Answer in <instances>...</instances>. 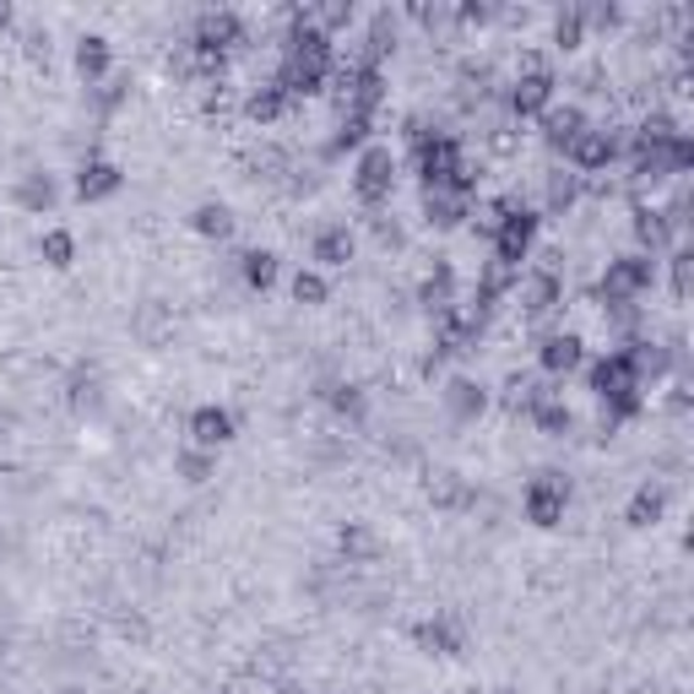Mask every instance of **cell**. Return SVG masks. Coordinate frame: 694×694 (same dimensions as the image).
Here are the masks:
<instances>
[{
	"instance_id": "d4e9b609",
	"label": "cell",
	"mask_w": 694,
	"mask_h": 694,
	"mask_svg": "<svg viewBox=\"0 0 694 694\" xmlns=\"http://www.w3.org/2000/svg\"><path fill=\"white\" fill-rule=\"evenodd\" d=\"M174 472H179L185 483H206V478H217V451L179 445V451H174Z\"/></svg>"
},
{
	"instance_id": "7402d4cb",
	"label": "cell",
	"mask_w": 694,
	"mask_h": 694,
	"mask_svg": "<svg viewBox=\"0 0 694 694\" xmlns=\"http://www.w3.org/2000/svg\"><path fill=\"white\" fill-rule=\"evenodd\" d=\"M288 293H293V304H304V310H320V304L331 299V282H326V272H315V266H299V272H293V282H288Z\"/></svg>"
},
{
	"instance_id": "d6a6232c",
	"label": "cell",
	"mask_w": 694,
	"mask_h": 694,
	"mask_svg": "<svg viewBox=\"0 0 694 694\" xmlns=\"http://www.w3.org/2000/svg\"><path fill=\"white\" fill-rule=\"evenodd\" d=\"M576 195H581V174H554V179H548V217L570 212Z\"/></svg>"
},
{
	"instance_id": "44dd1931",
	"label": "cell",
	"mask_w": 694,
	"mask_h": 694,
	"mask_svg": "<svg viewBox=\"0 0 694 694\" xmlns=\"http://www.w3.org/2000/svg\"><path fill=\"white\" fill-rule=\"evenodd\" d=\"M38 261L54 266V272H65V266L76 261V234H71V228H43V234H38Z\"/></svg>"
},
{
	"instance_id": "8d00e7d4",
	"label": "cell",
	"mask_w": 694,
	"mask_h": 694,
	"mask_svg": "<svg viewBox=\"0 0 694 694\" xmlns=\"http://www.w3.org/2000/svg\"><path fill=\"white\" fill-rule=\"evenodd\" d=\"M5 22H11V5H0V27H5Z\"/></svg>"
},
{
	"instance_id": "9c48e42d",
	"label": "cell",
	"mask_w": 694,
	"mask_h": 694,
	"mask_svg": "<svg viewBox=\"0 0 694 694\" xmlns=\"http://www.w3.org/2000/svg\"><path fill=\"white\" fill-rule=\"evenodd\" d=\"M353 250H358V239H353V228H348V223H320V228L310 234V261H315V272L348 266V261H353Z\"/></svg>"
},
{
	"instance_id": "e575fe53",
	"label": "cell",
	"mask_w": 694,
	"mask_h": 694,
	"mask_svg": "<svg viewBox=\"0 0 694 694\" xmlns=\"http://www.w3.org/2000/svg\"><path fill=\"white\" fill-rule=\"evenodd\" d=\"M581 38H586V16L581 11H559L554 16V43L559 49H581Z\"/></svg>"
},
{
	"instance_id": "8fae6325",
	"label": "cell",
	"mask_w": 694,
	"mask_h": 694,
	"mask_svg": "<svg viewBox=\"0 0 694 694\" xmlns=\"http://www.w3.org/2000/svg\"><path fill=\"white\" fill-rule=\"evenodd\" d=\"M190 43H195V49L223 54V49L244 43V22H239L234 11H201V16H195V38H190Z\"/></svg>"
},
{
	"instance_id": "9a60e30c",
	"label": "cell",
	"mask_w": 694,
	"mask_h": 694,
	"mask_svg": "<svg viewBox=\"0 0 694 694\" xmlns=\"http://www.w3.org/2000/svg\"><path fill=\"white\" fill-rule=\"evenodd\" d=\"M11 206L16 212H49L54 206V179L43 168H27L16 185H11Z\"/></svg>"
},
{
	"instance_id": "f1b7e54d",
	"label": "cell",
	"mask_w": 694,
	"mask_h": 694,
	"mask_svg": "<svg viewBox=\"0 0 694 694\" xmlns=\"http://www.w3.org/2000/svg\"><path fill=\"white\" fill-rule=\"evenodd\" d=\"M282 109H288V92H282V87H277V81H272V87H261V92H250V98H244V114H250V119H255V125H272V119H277V114H282Z\"/></svg>"
},
{
	"instance_id": "277c9868",
	"label": "cell",
	"mask_w": 694,
	"mask_h": 694,
	"mask_svg": "<svg viewBox=\"0 0 694 694\" xmlns=\"http://www.w3.org/2000/svg\"><path fill=\"white\" fill-rule=\"evenodd\" d=\"M652 277H657V261H646V255H619V261H608L603 299H608V304H635V299L652 288Z\"/></svg>"
},
{
	"instance_id": "4fadbf2b",
	"label": "cell",
	"mask_w": 694,
	"mask_h": 694,
	"mask_svg": "<svg viewBox=\"0 0 694 694\" xmlns=\"http://www.w3.org/2000/svg\"><path fill=\"white\" fill-rule=\"evenodd\" d=\"M424 217H429V228H462L472 217V201L456 190H424Z\"/></svg>"
},
{
	"instance_id": "d590c367",
	"label": "cell",
	"mask_w": 694,
	"mask_h": 694,
	"mask_svg": "<svg viewBox=\"0 0 694 694\" xmlns=\"http://www.w3.org/2000/svg\"><path fill=\"white\" fill-rule=\"evenodd\" d=\"M673 293H679V299L690 293V255H684V250L673 255Z\"/></svg>"
},
{
	"instance_id": "4dcf8cb0",
	"label": "cell",
	"mask_w": 694,
	"mask_h": 694,
	"mask_svg": "<svg viewBox=\"0 0 694 694\" xmlns=\"http://www.w3.org/2000/svg\"><path fill=\"white\" fill-rule=\"evenodd\" d=\"M532 424H538L543 434H554V440H565V434L576 429V413H570V407H565L559 396H548L543 407H532Z\"/></svg>"
},
{
	"instance_id": "1f68e13d",
	"label": "cell",
	"mask_w": 694,
	"mask_h": 694,
	"mask_svg": "<svg viewBox=\"0 0 694 694\" xmlns=\"http://www.w3.org/2000/svg\"><path fill=\"white\" fill-rule=\"evenodd\" d=\"M635 234H641L652 250H663V244L673 239V223H668L663 212H652V206H635Z\"/></svg>"
},
{
	"instance_id": "e0dca14e",
	"label": "cell",
	"mask_w": 694,
	"mask_h": 694,
	"mask_svg": "<svg viewBox=\"0 0 694 694\" xmlns=\"http://www.w3.org/2000/svg\"><path fill=\"white\" fill-rule=\"evenodd\" d=\"M581 130H586V109H581V103H565V109L548 103V109H543V136H548L554 147H570Z\"/></svg>"
},
{
	"instance_id": "7c38bea8",
	"label": "cell",
	"mask_w": 694,
	"mask_h": 694,
	"mask_svg": "<svg viewBox=\"0 0 694 694\" xmlns=\"http://www.w3.org/2000/svg\"><path fill=\"white\" fill-rule=\"evenodd\" d=\"M119 185H125L119 163H109V157H81V168H76V195H81V201H109Z\"/></svg>"
},
{
	"instance_id": "7a4b0ae2",
	"label": "cell",
	"mask_w": 694,
	"mask_h": 694,
	"mask_svg": "<svg viewBox=\"0 0 694 694\" xmlns=\"http://www.w3.org/2000/svg\"><path fill=\"white\" fill-rule=\"evenodd\" d=\"M565 505H570V478L565 472H538L521 494V510L532 527H559L565 521Z\"/></svg>"
},
{
	"instance_id": "2e32d148",
	"label": "cell",
	"mask_w": 694,
	"mask_h": 694,
	"mask_svg": "<svg viewBox=\"0 0 694 694\" xmlns=\"http://www.w3.org/2000/svg\"><path fill=\"white\" fill-rule=\"evenodd\" d=\"M663 510H668V483H641L635 494H630V505H624V521L630 527H657L663 521Z\"/></svg>"
},
{
	"instance_id": "f546056e",
	"label": "cell",
	"mask_w": 694,
	"mask_h": 694,
	"mask_svg": "<svg viewBox=\"0 0 694 694\" xmlns=\"http://www.w3.org/2000/svg\"><path fill=\"white\" fill-rule=\"evenodd\" d=\"M239 272H244L250 288L266 293V288L277 282V255H272V250H244V255H239Z\"/></svg>"
},
{
	"instance_id": "5b68a950",
	"label": "cell",
	"mask_w": 694,
	"mask_h": 694,
	"mask_svg": "<svg viewBox=\"0 0 694 694\" xmlns=\"http://www.w3.org/2000/svg\"><path fill=\"white\" fill-rule=\"evenodd\" d=\"M234 434H239V424H234V413L217 407V402H201V407H190V418H185V445L223 451Z\"/></svg>"
},
{
	"instance_id": "d6986e66",
	"label": "cell",
	"mask_w": 694,
	"mask_h": 694,
	"mask_svg": "<svg viewBox=\"0 0 694 694\" xmlns=\"http://www.w3.org/2000/svg\"><path fill=\"white\" fill-rule=\"evenodd\" d=\"M429 500H434L440 510H467V505H478V494H472V483H467L462 472H434V478H429Z\"/></svg>"
},
{
	"instance_id": "30bf717a",
	"label": "cell",
	"mask_w": 694,
	"mask_h": 694,
	"mask_svg": "<svg viewBox=\"0 0 694 694\" xmlns=\"http://www.w3.org/2000/svg\"><path fill=\"white\" fill-rule=\"evenodd\" d=\"M413 641H418L424 652H440V657H462V652H467V624H462L456 614H434V619L413 624Z\"/></svg>"
},
{
	"instance_id": "52a82bcc",
	"label": "cell",
	"mask_w": 694,
	"mask_h": 694,
	"mask_svg": "<svg viewBox=\"0 0 694 694\" xmlns=\"http://www.w3.org/2000/svg\"><path fill=\"white\" fill-rule=\"evenodd\" d=\"M565 157H570L576 174H603V168L619 157V141L608 136V125H586V130L565 147Z\"/></svg>"
},
{
	"instance_id": "6da1fadb",
	"label": "cell",
	"mask_w": 694,
	"mask_h": 694,
	"mask_svg": "<svg viewBox=\"0 0 694 694\" xmlns=\"http://www.w3.org/2000/svg\"><path fill=\"white\" fill-rule=\"evenodd\" d=\"M391 185H396L391 147H364L358 163H353V195H358V206H386L391 201Z\"/></svg>"
},
{
	"instance_id": "ba28073f",
	"label": "cell",
	"mask_w": 694,
	"mask_h": 694,
	"mask_svg": "<svg viewBox=\"0 0 694 694\" xmlns=\"http://www.w3.org/2000/svg\"><path fill=\"white\" fill-rule=\"evenodd\" d=\"M516 299H521L527 315H548L554 304H565V277H559L554 266H532V272H521Z\"/></svg>"
},
{
	"instance_id": "603a6c76",
	"label": "cell",
	"mask_w": 694,
	"mask_h": 694,
	"mask_svg": "<svg viewBox=\"0 0 694 694\" xmlns=\"http://www.w3.org/2000/svg\"><path fill=\"white\" fill-rule=\"evenodd\" d=\"M65 402H71L76 413H98V407H103V375H98V369H76L71 386H65Z\"/></svg>"
},
{
	"instance_id": "ffe728a7",
	"label": "cell",
	"mask_w": 694,
	"mask_h": 694,
	"mask_svg": "<svg viewBox=\"0 0 694 694\" xmlns=\"http://www.w3.org/2000/svg\"><path fill=\"white\" fill-rule=\"evenodd\" d=\"M109 60H114V54H109V38H98V33L76 38V71H81V76H87L92 87H98V81L109 76Z\"/></svg>"
},
{
	"instance_id": "8992f818",
	"label": "cell",
	"mask_w": 694,
	"mask_h": 694,
	"mask_svg": "<svg viewBox=\"0 0 694 694\" xmlns=\"http://www.w3.org/2000/svg\"><path fill=\"white\" fill-rule=\"evenodd\" d=\"M532 234H538V217L521 212V206H510V212L500 217V228H494V261H505V266L521 272V261H527V250H532Z\"/></svg>"
},
{
	"instance_id": "484cf974",
	"label": "cell",
	"mask_w": 694,
	"mask_h": 694,
	"mask_svg": "<svg viewBox=\"0 0 694 694\" xmlns=\"http://www.w3.org/2000/svg\"><path fill=\"white\" fill-rule=\"evenodd\" d=\"M337 543H342V559H348V565H375V559H380V538H375L369 527H358V521L342 527Z\"/></svg>"
},
{
	"instance_id": "3957f363",
	"label": "cell",
	"mask_w": 694,
	"mask_h": 694,
	"mask_svg": "<svg viewBox=\"0 0 694 694\" xmlns=\"http://www.w3.org/2000/svg\"><path fill=\"white\" fill-rule=\"evenodd\" d=\"M554 103V71L543 65V54H527L521 60V76L510 81V109L521 114V119H543V109Z\"/></svg>"
},
{
	"instance_id": "5bb4252c",
	"label": "cell",
	"mask_w": 694,
	"mask_h": 694,
	"mask_svg": "<svg viewBox=\"0 0 694 694\" xmlns=\"http://www.w3.org/2000/svg\"><path fill=\"white\" fill-rule=\"evenodd\" d=\"M130 337H136L141 348H163V342L174 337V310H168V304H141V310L130 315Z\"/></svg>"
},
{
	"instance_id": "ac0fdd59",
	"label": "cell",
	"mask_w": 694,
	"mask_h": 694,
	"mask_svg": "<svg viewBox=\"0 0 694 694\" xmlns=\"http://www.w3.org/2000/svg\"><path fill=\"white\" fill-rule=\"evenodd\" d=\"M538 364H543V375H570L576 364H581V337H543V348H538Z\"/></svg>"
},
{
	"instance_id": "4316f807",
	"label": "cell",
	"mask_w": 694,
	"mask_h": 694,
	"mask_svg": "<svg viewBox=\"0 0 694 694\" xmlns=\"http://www.w3.org/2000/svg\"><path fill=\"white\" fill-rule=\"evenodd\" d=\"M190 228H195L201 239H228V234H234V212H228L223 201H201V206L190 212Z\"/></svg>"
},
{
	"instance_id": "836d02e7",
	"label": "cell",
	"mask_w": 694,
	"mask_h": 694,
	"mask_svg": "<svg viewBox=\"0 0 694 694\" xmlns=\"http://www.w3.org/2000/svg\"><path fill=\"white\" fill-rule=\"evenodd\" d=\"M320 396H326V402H331V407H337L342 418H353V424H358V418H364V407H369L358 386H326Z\"/></svg>"
},
{
	"instance_id": "83f0119b",
	"label": "cell",
	"mask_w": 694,
	"mask_h": 694,
	"mask_svg": "<svg viewBox=\"0 0 694 694\" xmlns=\"http://www.w3.org/2000/svg\"><path fill=\"white\" fill-rule=\"evenodd\" d=\"M548 396H554V391H548L543 380H532V375H510V380H505V402H510L516 413H532V407H543Z\"/></svg>"
},
{
	"instance_id": "cb8c5ba5",
	"label": "cell",
	"mask_w": 694,
	"mask_h": 694,
	"mask_svg": "<svg viewBox=\"0 0 694 694\" xmlns=\"http://www.w3.org/2000/svg\"><path fill=\"white\" fill-rule=\"evenodd\" d=\"M445 407H451V418L467 424V418H478V413L489 407V396H483L478 380H451V386H445Z\"/></svg>"
}]
</instances>
